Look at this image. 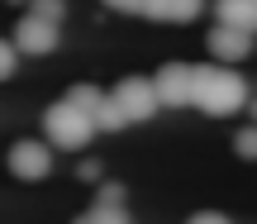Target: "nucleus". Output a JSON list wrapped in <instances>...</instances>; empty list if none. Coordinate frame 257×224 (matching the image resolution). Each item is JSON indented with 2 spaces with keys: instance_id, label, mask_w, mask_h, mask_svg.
Returning <instances> with one entry per match:
<instances>
[{
  "instance_id": "dca6fc26",
  "label": "nucleus",
  "mask_w": 257,
  "mask_h": 224,
  "mask_svg": "<svg viewBox=\"0 0 257 224\" xmlns=\"http://www.w3.org/2000/svg\"><path fill=\"white\" fill-rule=\"evenodd\" d=\"M105 10H119V15H143V0H105Z\"/></svg>"
},
{
  "instance_id": "f257e3e1",
  "label": "nucleus",
  "mask_w": 257,
  "mask_h": 224,
  "mask_svg": "<svg viewBox=\"0 0 257 224\" xmlns=\"http://www.w3.org/2000/svg\"><path fill=\"white\" fill-rule=\"evenodd\" d=\"M248 86H243L238 72H229V67L210 62L200 67V76H195V110H205L210 120H224V115H238L248 110Z\"/></svg>"
},
{
  "instance_id": "20e7f679",
  "label": "nucleus",
  "mask_w": 257,
  "mask_h": 224,
  "mask_svg": "<svg viewBox=\"0 0 257 224\" xmlns=\"http://www.w3.org/2000/svg\"><path fill=\"white\" fill-rule=\"evenodd\" d=\"M110 95L119 100L124 124H143V120H153V115L162 110V100H157V86L148 81V76H124V81L114 86Z\"/></svg>"
},
{
  "instance_id": "f03ea898",
  "label": "nucleus",
  "mask_w": 257,
  "mask_h": 224,
  "mask_svg": "<svg viewBox=\"0 0 257 224\" xmlns=\"http://www.w3.org/2000/svg\"><path fill=\"white\" fill-rule=\"evenodd\" d=\"M43 129H48V143H57V148H86L95 134V120L62 95V100H53L43 110Z\"/></svg>"
},
{
  "instance_id": "6e6552de",
  "label": "nucleus",
  "mask_w": 257,
  "mask_h": 224,
  "mask_svg": "<svg viewBox=\"0 0 257 224\" xmlns=\"http://www.w3.org/2000/svg\"><path fill=\"white\" fill-rule=\"evenodd\" d=\"M214 15H219V24H229V29L257 34V0H214Z\"/></svg>"
},
{
  "instance_id": "7ed1b4c3",
  "label": "nucleus",
  "mask_w": 257,
  "mask_h": 224,
  "mask_svg": "<svg viewBox=\"0 0 257 224\" xmlns=\"http://www.w3.org/2000/svg\"><path fill=\"white\" fill-rule=\"evenodd\" d=\"M195 76H200V67H191V62H162L157 76H153L157 100H162L167 110H186V105H195Z\"/></svg>"
},
{
  "instance_id": "423d86ee",
  "label": "nucleus",
  "mask_w": 257,
  "mask_h": 224,
  "mask_svg": "<svg viewBox=\"0 0 257 224\" xmlns=\"http://www.w3.org/2000/svg\"><path fill=\"white\" fill-rule=\"evenodd\" d=\"M15 48L19 53H34V57L53 53L57 48V24H48V19H38V15H24L15 24Z\"/></svg>"
},
{
  "instance_id": "6ab92c4d",
  "label": "nucleus",
  "mask_w": 257,
  "mask_h": 224,
  "mask_svg": "<svg viewBox=\"0 0 257 224\" xmlns=\"http://www.w3.org/2000/svg\"><path fill=\"white\" fill-rule=\"evenodd\" d=\"M248 110H252V124H257V100H252V105H248Z\"/></svg>"
},
{
  "instance_id": "9b49d317",
  "label": "nucleus",
  "mask_w": 257,
  "mask_h": 224,
  "mask_svg": "<svg viewBox=\"0 0 257 224\" xmlns=\"http://www.w3.org/2000/svg\"><path fill=\"white\" fill-rule=\"evenodd\" d=\"M233 153H238V158H248V162H257V124H248V129L233 134Z\"/></svg>"
},
{
  "instance_id": "2eb2a0df",
  "label": "nucleus",
  "mask_w": 257,
  "mask_h": 224,
  "mask_svg": "<svg viewBox=\"0 0 257 224\" xmlns=\"http://www.w3.org/2000/svg\"><path fill=\"white\" fill-rule=\"evenodd\" d=\"M95 205H124V186L105 181V186H100V196H95Z\"/></svg>"
},
{
  "instance_id": "ddd939ff",
  "label": "nucleus",
  "mask_w": 257,
  "mask_h": 224,
  "mask_svg": "<svg viewBox=\"0 0 257 224\" xmlns=\"http://www.w3.org/2000/svg\"><path fill=\"white\" fill-rule=\"evenodd\" d=\"M200 5H205V0H167V19L186 24V19H195V15H200Z\"/></svg>"
},
{
  "instance_id": "0eeeda50",
  "label": "nucleus",
  "mask_w": 257,
  "mask_h": 224,
  "mask_svg": "<svg viewBox=\"0 0 257 224\" xmlns=\"http://www.w3.org/2000/svg\"><path fill=\"white\" fill-rule=\"evenodd\" d=\"M248 53H252V34H243V29H229V24H214V34H210V57H214L219 67L243 62Z\"/></svg>"
},
{
  "instance_id": "4468645a",
  "label": "nucleus",
  "mask_w": 257,
  "mask_h": 224,
  "mask_svg": "<svg viewBox=\"0 0 257 224\" xmlns=\"http://www.w3.org/2000/svg\"><path fill=\"white\" fill-rule=\"evenodd\" d=\"M15 72H19V48L10 38H0V81H10Z\"/></svg>"
},
{
  "instance_id": "f3484780",
  "label": "nucleus",
  "mask_w": 257,
  "mask_h": 224,
  "mask_svg": "<svg viewBox=\"0 0 257 224\" xmlns=\"http://www.w3.org/2000/svg\"><path fill=\"white\" fill-rule=\"evenodd\" d=\"M186 224H229V215H219V210H200V215H191Z\"/></svg>"
},
{
  "instance_id": "f8f14e48",
  "label": "nucleus",
  "mask_w": 257,
  "mask_h": 224,
  "mask_svg": "<svg viewBox=\"0 0 257 224\" xmlns=\"http://www.w3.org/2000/svg\"><path fill=\"white\" fill-rule=\"evenodd\" d=\"M29 15L48 19V24H62V15H67V0H34V5H29Z\"/></svg>"
},
{
  "instance_id": "a211bd4d",
  "label": "nucleus",
  "mask_w": 257,
  "mask_h": 224,
  "mask_svg": "<svg viewBox=\"0 0 257 224\" xmlns=\"http://www.w3.org/2000/svg\"><path fill=\"white\" fill-rule=\"evenodd\" d=\"M143 15L148 19H167V0H143Z\"/></svg>"
},
{
  "instance_id": "aec40b11",
  "label": "nucleus",
  "mask_w": 257,
  "mask_h": 224,
  "mask_svg": "<svg viewBox=\"0 0 257 224\" xmlns=\"http://www.w3.org/2000/svg\"><path fill=\"white\" fill-rule=\"evenodd\" d=\"M72 224H91V219H86V215H81V219H72Z\"/></svg>"
},
{
  "instance_id": "1a4fd4ad",
  "label": "nucleus",
  "mask_w": 257,
  "mask_h": 224,
  "mask_svg": "<svg viewBox=\"0 0 257 224\" xmlns=\"http://www.w3.org/2000/svg\"><path fill=\"white\" fill-rule=\"evenodd\" d=\"M105 95H110V91H100V86H86V81H76L72 91H67V100H72L76 110H86V115L95 120V115H100V105H105Z\"/></svg>"
},
{
  "instance_id": "9d476101",
  "label": "nucleus",
  "mask_w": 257,
  "mask_h": 224,
  "mask_svg": "<svg viewBox=\"0 0 257 224\" xmlns=\"http://www.w3.org/2000/svg\"><path fill=\"white\" fill-rule=\"evenodd\" d=\"M86 219H91V224H128V210L124 205H91Z\"/></svg>"
},
{
  "instance_id": "39448f33",
  "label": "nucleus",
  "mask_w": 257,
  "mask_h": 224,
  "mask_svg": "<svg viewBox=\"0 0 257 224\" xmlns=\"http://www.w3.org/2000/svg\"><path fill=\"white\" fill-rule=\"evenodd\" d=\"M10 172H15L19 181H43L48 172H53V148L48 143H38V139H19V143H10Z\"/></svg>"
}]
</instances>
